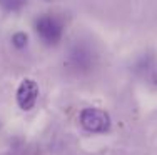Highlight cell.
<instances>
[{
	"label": "cell",
	"mask_w": 157,
	"mask_h": 155,
	"mask_svg": "<svg viewBox=\"0 0 157 155\" xmlns=\"http://www.w3.org/2000/svg\"><path fill=\"white\" fill-rule=\"evenodd\" d=\"M97 62V52L89 42L77 40L67 54V67L75 73H87L95 67Z\"/></svg>",
	"instance_id": "7a4b0ae2"
},
{
	"label": "cell",
	"mask_w": 157,
	"mask_h": 155,
	"mask_svg": "<svg viewBox=\"0 0 157 155\" xmlns=\"http://www.w3.org/2000/svg\"><path fill=\"white\" fill-rule=\"evenodd\" d=\"M10 42H12V45L15 47L17 50H24L25 47L29 45V35L22 30H17L12 34V37H10Z\"/></svg>",
	"instance_id": "8992f818"
},
{
	"label": "cell",
	"mask_w": 157,
	"mask_h": 155,
	"mask_svg": "<svg viewBox=\"0 0 157 155\" xmlns=\"http://www.w3.org/2000/svg\"><path fill=\"white\" fill-rule=\"evenodd\" d=\"M63 20L55 13H42L33 20V32L47 47H55L62 42Z\"/></svg>",
	"instance_id": "6da1fadb"
},
{
	"label": "cell",
	"mask_w": 157,
	"mask_h": 155,
	"mask_svg": "<svg viewBox=\"0 0 157 155\" xmlns=\"http://www.w3.org/2000/svg\"><path fill=\"white\" fill-rule=\"evenodd\" d=\"M27 0H0V7L7 13H18L25 9Z\"/></svg>",
	"instance_id": "5b68a950"
},
{
	"label": "cell",
	"mask_w": 157,
	"mask_h": 155,
	"mask_svg": "<svg viewBox=\"0 0 157 155\" xmlns=\"http://www.w3.org/2000/svg\"><path fill=\"white\" fill-rule=\"evenodd\" d=\"M78 120H80V125L85 128L87 132H92V134H104L110 128V117L107 112L100 109H84L78 115Z\"/></svg>",
	"instance_id": "3957f363"
},
{
	"label": "cell",
	"mask_w": 157,
	"mask_h": 155,
	"mask_svg": "<svg viewBox=\"0 0 157 155\" xmlns=\"http://www.w3.org/2000/svg\"><path fill=\"white\" fill-rule=\"evenodd\" d=\"M17 103L22 110H30L33 109L37 98H39V85L32 79H24L17 88Z\"/></svg>",
	"instance_id": "277c9868"
}]
</instances>
